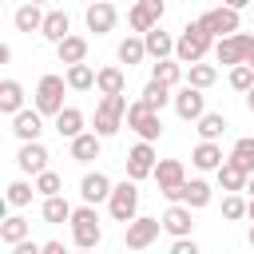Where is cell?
<instances>
[{
    "instance_id": "1",
    "label": "cell",
    "mask_w": 254,
    "mask_h": 254,
    "mask_svg": "<svg viewBox=\"0 0 254 254\" xmlns=\"http://www.w3.org/2000/svg\"><path fill=\"white\" fill-rule=\"evenodd\" d=\"M71 242H75L79 250H95V246L103 242V226H99L95 202H83V206L71 210Z\"/></svg>"
},
{
    "instance_id": "2",
    "label": "cell",
    "mask_w": 254,
    "mask_h": 254,
    "mask_svg": "<svg viewBox=\"0 0 254 254\" xmlns=\"http://www.w3.org/2000/svg\"><path fill=\"white\" fill-rule=\"evenodd\" d=\"M210 48H214V36H210L198 20H190V24L179 32V40H175V56H179L183 64H198Z\"/></svg>"
},
{
    "instance_id": "3",
    "label": "cell",
    "mask_w": 254,
    "mask_h": 254,
    "mask_svg": "<svg viewBox=\"0 0 254 254\" xmlns=\"http://www.w3.org/2000/svg\"><path fill=\"white\" fill-rule=\"evenodd\" d=\"M127 95L123 91H115V95H99V103H95V131L103 135V139H111V135H119V127H123V119H127Z\"/></svg>"
},
{
    "instance_id": "4",
    "label": "cell",
    "mask_w": 254,
    "mask_h": 254,
    "mask_svg": "<svg viewBox=\"0 0 254 254\" xmlns=\"http://www.w3.org/2000/svg\"><path fill=\"white\" fill-rule=\"evenodd\" d=\"M64 87H67V75H56V71H48V75H40L32 103H36L44 115H52V119H56V115L64 111Z\"/></svg>"
},
{
    "instance_id": "5",
    "label": "cell",
    "mask_w": 254,
    "mask_h": 254,
    "mask_svg": "<svg viewBox=\"0 0 254 254\" xmlns=\"http://www.w3.org/2000/svg\"><path fill=\"white\" fill-rule=\"evenodd\" d=\"M155 183H159V194L167 202H183V183H187L183 159H159L155 163Z\"/></svg>"
},
{
    "instance_id": "6",
    "label": "cell",
    "mask_w": 254,
    "mask_h": 254,
    "mask_svg": "<svg viewBox=\"0 0 254 254\" xmlns=\"http://www.w3.org/2000/svg\"><path fill=\"white\" fill-rule=\"evenodd\" d=\"M107 210H111V218H115V222H123V226L139 214V187H135V179H131V175H127L123 183H115V187H111Z\"/></svg>"
},
{
    "instance_id": "7",
    "label": "cell",
    "mask_w": 254,
    "mask_h": 254,
    "mask_svg": "<svg viewBox=\"0 0 254 254\" xmlns=\"http://www.w3.org/2000/svg\"><path fill=\"white\" fill-rule=\"evenodd\" d=\"M127 127H131L139 139H151V143L163 135V119H159V111H155V107H151L143 95H139V99L127 107Z\"/></svg>"
},
{
    "instance_id": "8",
    "label": "cell",
    "mask_w": 254,
    "mask_h": 254,
    "mask_svg": "<svg viewBox=\"0 0 254 254\" xmlns=\"http://www.w3.org/2000/svg\"><path fill=\"white\" fill-rule=\"evenodd\" d=\"M250 52H254V36H250V32H230V36L214 40V60H218V64H226V67L246 64V60H250Z\"/></svg>"
},
{
    "instance_id": "9",
    "label": "cell",
    "mask_w": 254,
    "mask_h": 254,
    "mask_svg": "<svg viewBox=\"0 0 254 254\" xmlns=\"http://www.w3.org/2000/svg\"><path fill=\"white\" fill-rule=\"evenodd\" d=\"M163 230V218H151V214H135L127 222V234H123V246L127 250H147Z\"/></svg>"
},
{
    "instance_id": "10",
    "label": "cell",
    "mask_w": 254,
    "mask_h": 254,
    "mask_svg": "<svg viewBox=\"0 0 254 254\" xmlns=\"http://www.w3.org/2000/svg\"><path fill=\"white\" fill-rule=\"evenodd\" d=\"M171 103H175V115L187 119V123H194L198 115H206V95H202V87H194V83H183Z\"/></svg>"
},
{
    "instance_id": "11",
    "label": "cell",
    "mask_w": 254,
    "mask_h": 254,
    "mask_svg": "<svg viewBox=\"0 0 254 254\" xmlns=\"http://www.w3.org/2000/svg\"><path fill=\"white\" fill-rule=\"evenodd\" d=\"M127 175L139 183V179H147V175H155V163H159V155H155V143L151 139H139L131 151H127Z\"/></svg>"
},
{
    "instance_id": "12",
    "label": "cell",
    "mask_w": 254,
    "mask_h": 254,
    "mask_svg": "<svg viewBox=\"0 0 254 254\" xmlns=\"http://www.w3.org/2000/svg\"><path fill=\"white\" fill-rule=\"evenodd\" d=\"M163 12H167L163 0H135L127 12V24H131V32H151L155 24H163Z\"/></svg>"
},
{
    "instance_id": "13",
    "label": "cell",
    "mask_w": 254,
    "mask_h": 254,
    "mask_svg": "<svg viewBox=\"0 0 254 254\" xmlns=\"http://www.w3.org/2000/svg\"><path fill=\"white\" fill-rule=\"evenodd\" d=\"M198 24H202V28H206L214 40H222V36L238 32V8H230V4L210 8V12H202V16H198Z\"/></svg>"
},
{
    "instance_id": "14",
    "label": "cell",
    "mask_w": 254,
    "mask_h": 254,
    "mask_svg": "<svg viewBox=\"0 0 254 254\" xmlns=\"http://www.w3.org/2000/svg\"><path fill=\"white\" fill-rule=\"evenodd\" d=\"M12 135L20 139V143H28V139H40L44 135V111L32 103V107H20L16 115H12Z\"/></svg>"
},
{
    "instance_id": "15",
    "label": "cell",
    "mask_w": 254,
    "mask_h": 254,
    "mask_svg": "<svg viewBox=\"0 0 254 254\" xmlns=\"http://www.w3.org/2000/svg\"><path fill=\"white\" fill-rule=\"evenodd\" d=\"M48 147L40 143V139H28V143H20V151H16V167L24 171V175H40V171H48Z\"/></svg>"
},
{
    "instance_id": "16",
    "label": "cell",
    "mask_w": 254,
    "mask_h": 254,
    "mask_svg": "<svg viewBox=\"0 0 254 254\" xmlns=\"http://www.w3.org/2000/svg\"><path fill=\"white\" fill-rule=\"evenodd\" d=\"M83 20H87V32H95V36H107V32L115 28L119 12H115V4H111V0H95V4H87Z\"/></svg>"
},
{
    "instance_id": "17",
    "label": "cell",
    "mask_w": 254,
    "mask_h": 254,
    "mask_svg": "<svg viewBox=\"0 0 254 254\" xmlns=\"http://www.w3.org/2000/svg\"><path fill=\"white\" fill-rule=\"evenodd\" d=\"M111 187H115V183H111L103 171H87V175L79 179V198H83V202H107V198H111Z\"/></svg>"
},
{
    "instance_id": "18",
    "label": "cell",
    "mask_w": 254,
    "mask_h": 254,
    "mask_svg": "<svg viewBox=\"0 0 254 254\" xmlns=\"http://www.w3.org/2000/svg\"><path fill=\"white\" fill-rule=\"evenodd\" d=\"M190 210H194V206H187V202H171V206L163 210V230H167L171 238H183V234H190V226H194Z\"/></svg>"
},
{
    "instance_id": "19",
    "label": "cell",
    "mask_w": 254,
    "mask_h": 254,
    "mask_svg": "<svg viewBox=\"0 0 254 254\" xmlns=\"http://www.w3.org/2000/svg\"><path fill=\"white\" fill-rule=\"evenodd\" d=\"M44 16H48V12H44L36 0H24V4L12 12V24H16V32H28V36H32V32L44 28Z\"/></svg>"
},
{
    "instance_id": "20",
    "label": "cell",
    "mask_w": 254,
    "mask_h": 254,
    "mask_svg": "<svg viewBox=\"0 0 254 254\" xmlns=\"http://www.w3.org/2000/svg\"><path fill=\"white\" fill-rule=\"evenodd\" d=\"M190 163L198 167V171H218L222 163H226V155H222V147H218V139H202L194 151H190Z\"/></svg>"
},
{
    "instance_id": "21",
    "label": "cell",
    "mask_w": 254,
    "mask_h": 254,
    "mask_svg": "<svg viewBox=\"0 0 254 254\" xmlns=\"http://www.w3.org/2000/svg\"><path fill=\"white\" fill-rule=\"evenodd\" d=\"M67 143H71V159H75V163H91V159H99L103 135H99V131H79V135L67 139Z\"/></svg>"
},
{
    "instance_id": "22",
    "label": "cell",
    "mask_w": 254,
    "mask_h": 254,
    "mask_svg": "<svg viewBox=\"0 0 254 254\" xmlns=\"http://www.w3.org/2000/svg\"><path fill=\"white\" fill-rule=\"evenodd\" d=\"M40 36H44L48 44H60L64 36H71V16H67V12H60V8H52V12L44 16V28H40Z\"/></svg>"
},
{
    "instance_id": "23",
    "label": "cell",
    "mask_w": 254,
    "mask_h": 254,
    "mask_svg": "<svg viewBox=\"0 0 254 254\" xmlns=\"http://www.w3.org/2000/svg\"><path fill=\"white\" fill-rule=\"evenodd\" d=\"M143 40H147V56H151V60H167V56H175V36L163 32L159 24H155L151 32H143Z\"/></svg>"
},
{
    "instance_id": "24",
    "label": "cell",
    "mask_w": 254,
    "mask_h": 254,
    "mask_svg": "<svg viewBox=\"0 0 254 254\" xmlns=\"http://www.w3.org/2000/svg\"><path fill=\"white\" fill-rule=\"evenodd\" d=\"M210 198H214V187H210L206 179H187V183H183V202H187V206L202 210V206H210Z\"/></svg>"
},
{
    "instance_id": "25",
    "label": "cell",
    "mask_w": 254,
    "mask_h": 254,
    "mask_svg": "<svg viewBox=\"0 0 254 254\" xmlns=\"http://www.w3.org/2000/svg\"><path fill=\"white\" fill-rule=\"evenodd\" d=\"M71 202L64 198V194H48L44 198V206H40V214H44V222H52V226H64V222H71Z\"/></svg>"
},
{
    "instance_id": "26",
    "label": "cell",
    "mask_w": 254,
    "mask_h": 254,
    "mask_svg": "<svg viewBox=\"0 0 254 254\" xmlns=\"http://www.w3.org/2000/svg\"><path fill=\"white\" fill-rule=\"evenodd\" d=\"M123 87H127V71H123V67L111 64V67H99V71H95V91H99V95H115V91H123Z\"/></svg>"
},
{
    "instance_id": "27",
    "label": "cell",
    "mask_w": 254,
    "mask_h": 254,
    "mask_svg": "<svg viewBox=\"0 0 254 254\" xmlns=\"http://www.w3.org/2000/svg\"><path fill=\"white\" fill-rule=\"evenodd\" d=\"M24 238H32V222L20 218V214H8V218L0 222V242H4V246H16V242H24Z\"/></svg>"
},
{
    "instance_id": "28",
    "label": "cell",
    "mask_w": 254,
    "mask_h": 254,
    "mask_svg": "<svg viewBox=\"0 0 254 254\" xmlns=\"http://www.w3.org/2000/svg\"><path fill=\"white\" fill-rule=\"evenodd\" d=\"M56 56H60V64H83L87 60V40L83 36H64L56 44Z\"/></svg>"
},
{
    "instance_id": "29",
    "label": "cell",
    "mask_w": 254,
    "mask_h": 254,
    "mask_svg": "<svg viewBox=\"0 0 254 254\" xmlns=\"http://www.w3.org/2000/svg\"><path fill=\"white\" fill-rule=\"evenodd\" d=\"M119 64H127V67H135V64H143L147 60V40H143V32L139 36H127V40H119Z\"/></svg>"
},
{
    "instance_id": "30",
    "label": "cell",
    "mask_w": 254,
    "mask_h": 254,
    "mask_svg": "<svg viewBox=\"0 0 254 254\" xmlns=\"http://www.w3.org/2000/svg\"><path fill=\"white\" fill-rule=\"evenodd\" d=\"M64 75H67V87H71V91H91V87H95V67H91L87 60H83V64H67Z\"/></svg>"
},
{
    "instance_id": "31",
    "label": "cell",
    "mask_w": 254,
    "mask_h": 254,
    "mask_svg": "<svg viewBox=\"0 0 254 254\" xmlns=\"http://www.w3.org/2000/svg\"><path fill=\"white\" fill-rule=\"evenodd\" d=\"M24 107V83L20 79H4L0 83V111L4 115H16Z\"/></svg>"
},
{
    "instance_id": "32",
    "label": "cell",
    "mask_w": 254,
    "mask_h": 254,
    "mask_svg": "<svg viewBox=\"0 0 254 254\" xmlns=\"http://www.w3.org/2000/svg\"><path fill=\"white\" fill-rule=\"evenodd\" d=\"M226 115H218V111H206V115H198L194 119V131H198V139H222L226 135Z\"/></svg>"
},
{
    "instance_id": "33",
    "label": "cell",
    "mask_w": 254,
    "mask_h": 254,
    "mask_svg": "<svg viewBox=\"0 0 254 254\" xmlns=\"http://www.w3.org/2000/svg\"><path fill=\"white\" fill-rule=\"evenodd\" d=\"M214 175H218V187H222V190H246V183H250V175H246L238 163H230V159H226Z\"/></svg>"
},
{
    "instance_id": "34",
    "label": "cell",
    "mask_w": 254,
    "mask_h": 254,
    "mask_svg": "<svg viewBox=\"0 0 254 254\" xmlns=\"http://www.w3.org/2000/svg\"><path fill=\"white\" fill-rule=\"evenodd\" d=\"M151 75H155L159 83H167V87H179V79H183V60H179V56H167V60H159V64L151 67Z\"/></svg>"
},
{
    "instance_id": "35",
    "label": "cell",
    "mask_w": 254,
    "mask_h": 254,
    "mask_svg": "<svg viewBox=\"0 0 254 254\" xmlns=\"http://www.w3.org/2000/svg\"><path fill=\"white\" fill-rule=\"evenodd\" d=\"M56 131H60L64 139H75V135L83 131V111H79V107H64V111L56 115Z\"/></svg>"
},
{
    "instance_id": "36",
    "label": "cell",
    "mask_w": 254,
    "mask_h": 254,
    "mask_svg": "<svg viewBox=\"0 0 254 254\" xmlns=\"http://www.w3.org/2000/svg\"><path fill=\"white\" fill-rule=\"evenodd\" d=\"M214 79H218V67L214 64H202V60L198 64H187V83H194V87L206 91V87H214Z\"/></svg>"
},
{
    "instance_id": "37",
    "label": "cell",
    "mask_w": 254,
    "mask_h": 254,
    "mask_svg": "<svg viewBox=\"0 0 254 254\" xmlns=\"http://www.w3.org/2000/svg\"><path fill=\"white\" fill-rule=\"evenodd\" d=\"M32 194H40V190H36V183H28V179H12L4 198H8V206H28V202H32Z\"/></svg>"
},
{
    "instance_id": "38",
    "label": "cell",
    "mask_w": 254,
    "mask_h": 254,
    "mask_svg": "<svg viewBox=\"0 0 254 254\" xmlns=\"http://www.w3.org/2000/svg\"><path fill=\"white\" fill-rule=\"evenodd\" d=\"M226 159H230V163H238L246 175H254V139H250V135H246V139H238V143L230 147V155H226Z\"/></svg>"
},
{
    "instance_id": "39",
    "label": "cell",
    "mask_w": 254,
    "mask_h": 254,
    "mask_svg": "<svg viewBox=\"0 0 254 254\" xmlns=\"http://www.w3.org/2000/svg\"><path fill=\"white\" fill-rule=\"evenodd\" d=\"M143 99H147V103H151L155 111H163V107H167V103H171L175 95H171V87H167V83H159V79L151 75V83L143 87Z\"/></svg>"
},
{
    "instance_id": "40",
    "label": "cell",
    "mask_w": 254,
    "mask_h": 254,
    "mask_svg": "<svg viewBox=\"0 0 254 254\" xmlns=\"http://www.w3.org/2000/svg\"><path fill=\"white\" fill-rule=\"evenodd\" d=\"M222 218H226V222L246 218V198H242L238 190H226V198H222Z\"/></svg>"
},
{
    "instance_id": "41",
    "label": "cell",
    "mask_w": 254,
    "mask_h": 254,
    "mask_svg": "<svg viewBox=\"0 0 254 254\" xmlns=\"http://www.w3.org/2000/svg\"><path fill=\"white\" fill-rule=\"evenodd\" d=\"M230 87L246 95V91L254 87V67H250V64H234V67H230Z\"/></svg>"
},
{
    "instance_id": "42",
    "label": "cell",
    "mask_w": 254,
    "mask_h": 254,
    "mask_svg": "<svg viewBox=\"0 0 254 254\" xmlns=\"http://www.w3.org/2000/svg\"><path fill=\"white\" fill-rule=\"evenodd\" d=\"M36 190L48 198V194H64V179L56 175V171H40L36 175Z\"/></svg>"
},
{
    "instance_id": "43",
    "label": "cell",
    "mask_w": 254,
    "mask_h": 254,
    "mask_svg": "<svg viewBox=\"0 0 254 254\" xmlns=\"http://www.w3.org/2000/svg\"><path fill=\"white\" fill-rule=\"evenodd\" d=\"M171 254H198V242H194L190 234H183V238L171 242Z\"/></svg>"
},
{
    "instance_id": "44",
    "label": "cell",
    "mask_w": 254,
    "mask_h": 254,
    "mask_svg": "<svg viewBox=\"0 0 254 254\" xmlns=\"http://www.w3.org/2000/svg\"><path fill=\"white\" fill-rule=\"evenodd\" d=\"M44 254H64V242H56V238H52V242H44Z\"/></svg>"
},
{
    "instance_id": "45",
    "label": "cell",
    "mask_w": 254,
    "mask_h": 254,
    "mask_svg": "<svg viewBox=\"0 0 254 254\" xmlns=\"http://www.w3.org/2000/svg\"><path fill=\"white\" fill-rule=\"evenodd\" d=\"M222 4H230V8H238V12H242V8L250 4V0H222Z\"/></svg>"
},
{
    "instance_id": "46",
    "label": "cell",
    "mask_w": 254,
    "mask_h": 254,
    "mask_svg": "<svg viewBox=\"0 0 254 254\" xmlns=\"http://www.w3.org/2000/svg\"><path fill=\"white\" fill-rule=\"evenodd\" d=\"M246 111H250V115H254V87H250V91H246Z\"/></svg>"
},
{
    "instance_id": "47",
    "label": "cell",
    "mask_w": 254,
    "mask_h": 254,
    "mask_svg": "<svg viewBox=\"0 0 254 254\" xmlns=\"http://www.w3.org/2000/svg\"><path fill=\"white\" fill-rule=\"evenodd\" d=\"M246 218L254 222V194H250V202H246Z\"/></svg>"
},
{
    "instance_id": "48",
    "label": "cell",
    "mask_w": 254,
    "mask_h": 254,
    "mask_svg": "<svg viewBox=\"0 0 254 254\" xmlns=\"http://www.w3.org/2000/svg\"><path fill=\"white\" fill-rule=\"evenodd\" d=\"M246 242H250V246H254V222H250V234H246Z\"/></svg>"
},
{
    "instance_id": "49",
    "label": "cell",
    "mask_w": 254,
    "mask_h": 254,
    "mask_svg": "<svg viewBox=\"0 0 254 254\" xmlns=\"http://www.w3.org/2000/svg\"><path fill=\"white\" fill-rule=\"evenodd\" d=\"M246 190H250V194H254V175H250V183H246Z\"/></svg>"
},
{
    "instance_id": "50",
    "label": "cell",
    "mask_w": 254,
    "mask_h": 254,
    "mask_svg": "<svg viewBox=\"0 0 254 254\" xmlns=\"http://www.w3.org/2000/svg\"><path fill=\"white\" fill-rule=\"evenodd\" d=\"M246 64H250V67H254V52H250V60H246Z\"/></svg>"
},
{
    "instance_id": "51",
    "label": "cell",
    "mask_w": 254,
    "mask_h": 254,
    "mask_svg": "<svg viewBox=\"0 0 254 254\" xmlns=\"http://www.w3.org/2000/svg\"><path fill=\"white\" fill-rule=\"evenodd\" d=\"M36 4H44V0H36Z\"/></svg>"
}]
</instances>
